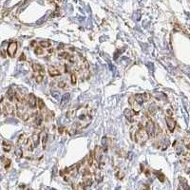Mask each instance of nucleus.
<instances>
[{
    "mask_svg": "<svg viewBox=\"0 0 190 190\" xmlns=\"http://www.w3.org/2000/svg\"><path fill=\"white\" fill-rule=\"evenodd\" d=\"M149 138L150 137L145 128L142 125H139V128H138L135 134V139H134L135 142H138L139 145H144V144H145V142H147Z\"/></svg>",
    "mask_w": 190,
    "mask_h": 190,
    "instance_id": "obj_1",
    "label": "nucleus"
},
{
    "mask_svg": "<svg viewBox=\"0 0 190 190\" xmlns=\"http://www.w3.org/2000/svg\"><path fill=\"white\" fill-rule=\"evenodd\" d=\"M157 125H155V123L152 120H147L146 124H145V130L147 131L148 135L150 138L156 137V133H157Z\"/></svg>",
    "mask_w": 190,
    "mask_h": 190,
    "instance_id": "obj_2",
    "label": "nucleus"
},
{
    "mask_svg": "<svg viewBox=\"0 0 190 190\" xmlns=\"http://www.w3.org/2000/svg\"><path fill=\"white\" fill-rule=\"evenodd\" d=\"M150 96L149 93H142V94H135L134 95V99L136 100V102L139 104V105H142L145 102H147L148 100H150Z\"/></svg>",
    "mask_w": 190,
    "mask_h": 190,
    "instance_id": "obj_3",
    "label": "nucleus"
},
{
    "mask_svg": "<svg viewBox=\"0 0 190 190\" xmlns=\"http://www.w3.org/2000/svg\"><path fill=\"white\" fill-rule=\"evenodd\" d=\"M16 50H17V43L16 42H10L8 46L7 49V53L9 54V56L12 58H13L15 56V53H16Z\"/></svg>",
    "mask_w": 190,
    "mask_h": 190,
    "instance_id": "obj_4",
    "label": "nucleus"
},
{
    "mask_svg": "<svg viewBox=\"0 0 190 190\" xmlns=\"http://www.w3.org/2000/svg\"><path fill=\"white\" fill-rule=\"evenodd\" d=\"M27 103L30 108H35L37 107V99H36V97H35V95L33 94V93L29 94Z\"/></svg>",
    "mask_w": 190,
    "mask_h": 190,
    "instance_id": "obj_5",
    "label": "nucleus"
},
{
    "mask_svg": "<svg viewBox=\"0 0 190 190\" xmlns=\"http://www.w3.org/2000/svg\"><path fill=\"white\" fill-rule=\"evenodd\" d=\"M138 113H139V111L131 109V108H125V109L124 110V115H125V117L126 118L128 121H132V118L135 115H138Z\"/></svg>",
    "mask_w": 190,
    "mask_h": 190,
    "instance_id": "obj_6",
    "label": "nucleus"
},
{
    "mask_svg": "<svg viewBox=\"0 0 190 190\" xmlns=\"http://www.w3.org/2000/svg\"><path fill=\"white\" fill-rule=\"evenodd\" d=\"M165 123H166L167 128L169 129L170 132H173L176 128V121L174 120L173 118L169 117V116H166V118H165Z\"/></svg>",
    "mask_w": 190,
    "mask_h": 190,
    "instance_id": "obj_7",
    "label": "nucleus"
},
{
    "mask_svg": "<svg viewBox=\"0 0 190 190\" xmlns=\"http://www.w3.org/2000/svg\"><path fill=\"white\" fill-rule=\"evenodd\" d=\"M48 72H49V74H50L51 77H57V76L61 75L60 70H58V68L53 65L49 66V68H48Z\"/></svg>",
    "mask_w": 190,
    "mask_h": 190,
    "instance_id": "obj_8",
    "label": "nucleus"
},
{
    "mask_svg": "<svg viewBox=\"0 0 190 190\" xmlns=\"http://www.w3.org/2000/svg\"><path fill=\"white\" fill-rule=\"evenodd\" d=\"M15 102L23 103V104H25L26 102L25 94H24V92H22L20 89L15 90Z\"/></svg>",
    "mask_w": 190,
    "mask_h": 190,
    "instance_id": "obj_9",
    "label": "nucleus"
},
{
    "mask_svg": "<svg viewBox=\"0 0 190 190\" xmlns=\"http://www.w3.org/2000/svg\"><path fill=\"white\" fill-rule=\"evenodd\" d=\"M1 103H4V97H2V99H1ZM4 105H5V108H6V110H7L8 114H10V115L14 114L16 109H15V107L12 104V103L9 102V103H7V104H4Z\"/></svg>",
    "mask_w": 190,
    "mask_h": 190,
    "instance_id": "obj_10",
    "label": "nucleus"
},
{
    "mask_svg": "<svg viewBox=\"0 0 190 190\" xmlns=\"http://www.w3.org/2000/svg\"><path fill=\"white\" fill-rule=\"evenodd\" d=\"M103 153H104V150H103V147L102 146H96L94 149V158L95 160L97 161L98 163L99 162H101V160H102V157H103Z\"/></svg>",
    "mask_w": 190,
    "mask_h": 190,
    "instance_id": "obj_11",
    "label": "nucleus"
},
{
    "mask_svg": "<svg viewBox=\"0 0 190 190\" xmlns=\"http://www.w3.org/2000/svg\"><path fill=\"white\" fill-rule=\"evenodd\" d=\"M70 93H65V94L62 96V98H61V103H60L61 108H65L66 105L70 103Z\"/></svg>",
    "mask_w": 190,
    "mask_h": 190,
    "instance_id": "obj_12",
    "label": "nucleus"
},
{
    "mask_svg": "<svg viewBox=\"0 0 190 190\" xmlns=\"http://www.w3.org/2000/svg\"><path fill=\"white\" fill-rule=\"evenodd\" d=\"M29 142H30V140H29V138L27 137V135H26L25 133H22V134L19 136V138H18L17 145H26Z\"/></svg>",
    "mask_w": 190,
    "mask_h": 190,
    "instance_id": "obj_13",
    "label": "nucleus"
},
{
    "mask_svg": "<svg viewBox=\"0 0 190 190\" xmlns=\"http://www.w3.org/2000/svg\"><path fill=\"white\" fill-rule=\"evenodd\" d=\"M128 103H129V105H131V108H132L133 109H134V110H137V111H139L141 105H139V104H138V103L136 102V100L134 99V96H132V97H130L129 99H128Z\"/></svg>",
    "mask_w": 190,
    "mask_h": 190,
    "instance_id": "obj_14",
    "label": "nucleus"
},
{
    "mask_svg": "<svg viewBox=\"0 0 190 190\" xmlns=\"http://www.w3.org/2000/svg\"><path fill=\"white\" fill-rule=\"evenodd\" d=\"M6 97L10 102H13L15 100V91L13 89V88H10L8 89L7 94H6Z\"/></svg>",
    "mask_w": 190,
    "mask_h": 190,
    "instance_id": "obj_15",
    "label": "nucleus"
},
{
    "mask_svg": "<svg viewBox=\"0 0 190 190\" xmlns=\"http://www.w3.org/2000/svg\"><path fill=\"white\" fill-rule=\"evenodd\" d=\"M39 141H40V134L37 132H34L31 135V142H33V145L34 146H38V144H39Z\"/></svg>",
    "mask_w": 190,
    "mask_h": 190,
    "instance_id": "obj_16",
    "label": "nucleus"
},
{
    "mask_svg": "<svg viewBox=\"0 0 190 190\" xmlns=\"http://www.w3.org/2000/svg\"><path fill=\"white\" fill-rule=\"evenodd\" d=\"M179 181H180L181 186L183 187V190H190V186L188 185V183H186V181H185L183 178L180 177L179 178Z\"/></svg>",
    "mask_w": 190,
    "mask_h": 190,
    "instance_id": "obj_17",
    "label": "nucleus"
},
{
    "mask_svg": "<svg viewBox=\"0 0 190 190\" xmlns=\"http://www.w3.org/2000/svg\"><path fill=\"white\" fill-rule=\"evenodd\" d=\"M92 179L89 177L88 178H85L84 179V182H83V187H89L92 185Z\"/></svg>",
    "mask_w": 190,
    "mask_h": 190,
    "instance_id": "obj_18",
    "label": "nucleus"
},
{
    "mask_svg": "<svg viewBox=\"0 0 190 190\" xmlns=\"http://www.w3.org/2000/svg\"><path fill=\"white\" fill-rule=\"evenodd\" d=\"M2 148L5 152H10V149H12V145L9 144L8 142H6V141H3L2 142Z\"/></svg>",
    "mask_w": 190,
    "mask_h": 190,
    "instance_id": "obj_19",
    "label": "nucleus"
},
{
    "mask_svg": "<svg viewBox=\"0 0 190 190\" xmlns=\"http://www.w3.org/2000/svg\"><path fill=\"white\" fill-rule=\"evenodd\" d=\"M14 154H15V156H16V157H18V158L23 157V149H22V147H21L19 145H17V146L15 147Z\"/></svg>",
    "mask_w": 190,
    "mask_h": 190,
    "instance_id": "obj_20",
    "label": "nucleus"
},
{
    "mask_svg": "<svg viewBox=\"0 0 190 190\" xmlns=\"http://www.w3.org/2000/svg\"><path fill=\"white\" fill-rule=\"evenodd\" d=\"M157 110H158V107L155 105V104H152V105L149 107V108H148V112H149L150 115L153 116V115H155L156 114Z\"/></svg>",
    "mask_w": 190,
    "mask_h": 190,
    "instance_id": "obj_21",
    "label": "nucleus"
},
{
    "mask_svg": "<svg viewBox=\"0 0 190 190\" xmlns=\"http://www.w3.org/2000/svg\"><path fill=\"white\" fill-rule=\"evenodd\" d=\"M31 67H33V70H34L35 72H40V71H43V70H44L42 66H41L40 64H37V63H33Z\"/></svg>",
    "mask_w": 190,
    "mask_h": 190,
    "instance_id": "obj_22",
    "label": "nucleus"
},
{
    "mask_svg": "<svg viewBox=\"0 0 190 190\" xmlns=\"http://www.w3.org/2000/svg\"><path fill=\"white\" fill-rule=\"evenodd\" d=\"M44 77H45V72H44V70H43V71H40V72H38V75L36 76V83H38V84L42 83V81L44 80Z\"/></svg>",
    "mask_w": 190,
    "mask_h": 190,
    "instance_id": "obj_23",
    "label": "nucleus"
},
{
    "mask_svg": "<svg viewBox=\"0 0 190 190\" xmlns=\"http://www.w3.org/2000/svg\"><path fill=\"white\" fill-rule=\"evenodd\" d=\"M42 122H43V117L41 115H38L35 117L34 119V125L35 126H40L42 125Z\"/></svg>",
    "mask_w": 190,
    "mask_h": 190,
    "instance_id": "obj_24",
    "label": "nucleus"
},
{
    "mask_svg": "<svg viewBox=\"0 0 190 190\" xmlns=\"http://www.w3.org/2000/svg\"><path fill=\"white\" fill-rule=\"evenodd\" d=\"M76 113H77L76 109H71L67 113V117H68L70 120H72V119L75 118V116H76Z\"/></svg>",
    "mask_w": 190,
    "mask_h": 190,
    "instance_id": "obj_25",
    "label": "nucleus"
},
{
    "mask_svg": "<svg viewBox=\"0 0 190 190\" xmlns=\"http://www.w3.org/2000/svg\"><path fill=\"white\" fill-rule=\"evenodd\" d=\"M94 152H89L88 156V163L89 166H92L93 165V160H94Z\"/></svg>",
    "mask_w": 190,
    "mask_h": 190,
    "instance_id": "obj_26",
    "label": "nucleus"
},
{
    "mask_svg": "<svg viewBox=\"0 0 190 190\" xmlns=\"http://www.w3.org/2000/svg\"><path fill=\"white\" fill-rule=\"evenodd\" d=\"M70 55L68 54V52L67 51H61V52L58 53V57L59 58H62V59H68Z\"/></svg>",
    "mask_w": 190,
    "mask_h": 190,
    "instance_id": "obj_27",
    "label": "nucleus"
},
{
    "mask_svg": "<svg viewBox=\"0 0 190 190\" xmlns=\"http://www.w3.org/2000/svg\"><path fill=\"white\" fill-rule=\"evenodd\" d=\"M39 44H40V47H42L43 49H49L51 46V44L49 41H41Z\"/></svg>",
    "mask_w": 190,
    "mask_h": 190,
    "instance_id": "obj_28",
    "label": "nucleus"
},
{
    "mask_svg": "<svg viewBox=\"0 0 190 190\" xmlns=\"http://www.w3.org/2000/svg\"><path fill=\"white\" fill-rule=\"evenodd\" d=\"M44 50H43V48L42 47H36L34 49V53L36 55H42V54H44Z\"/></svg>",
    "mask_w": 190,
    "mask_h": 190,
    "instance_id": "obj_29",
    "label": "nucleus"
},
{
    "mask_svg": "<svg viewBox=\"0 0 190 190\" xmlns=\"http://www.w3.org/2000/svg\"><path fill=\"white\" fill-rule=\"evenodd\" d=\"M47 142H48V134H47V133H44V135H43V138H42V146H43V149H45V148H46V145H47Z\"/></svg>",
    "mask_w": 190,
    "mask_h": 190,
    "instance_id": "obj_30",
    "label": "nucleus"
},
{
    "mask_svg": "<svg viewBox=\"0 0 190 190\" xmlns=\"http://www.w3.org/2000/svg\"><path fill=\"white\" fill-rule=\"evenodd\" d=\"M37 107H38V109L40 110H42L43 108H45V104H44L42 99H37Z\"/></svg>",
    "mask_w": 190,
    "mask_h": 190,
    "instance_id": "obj_31",
    "label": "nucleus"
},
{
    "mask_svg": "<svg viewBox=\"0 0 190 190\" xmlns=\"http://www.w3.org/2000/svg\"><path fill=\"white\" fill-rule=\"evenodd\" d=\"M156 173V176H157V178L159 179V181H161L162 183H163L165 182V175H163V173H161V172H155Z\"/></svg>",
    "mask_w": 190,
    "mask_h": 190,
    "instance_id": "obj_32",
    "label": "nucleus"
},
{
    "mask_svg": "<svg viewBox=\"0 0 190 190\" xmlns=\"http://www.w3.org/2000/svg\"><path fill=\"white\" fill-rule=\"evenodd\" d=\"M183 145L186 146V148L190 149V137L189 136H188V137H185L184 139H183Z\"/></svg>",
    "mask_w": 190,
    "mask_h": 190,
    "instance_id": "obj_33",
    "label": "nucleus"
},
{
    "mask_svg": "<svg viewBox=\"0 0 190 190\" xmlns=\"http://www.w3.org/2000/svg\"><path fill=\"white\" fill-rule=\"evenodd\" d=\"M10 163H12V161H10V159H5V160H4V166H5L6 170H8L10 168Z\"/></svg>",
    "mask_w": 190,
    "mask_h": 190,
    "instance_id": "obj_34",
    "label": "nucleus"
},
{
    "mask_svg": "<svg viewBox=\"0 0 190 190\" xmlns=\"http://www.w3.org/2000/svg\"><path fill=\"white\" fill-rule=\"evenodd\" d=\"M70 80H71V84H72V85L76 84L77 78H76V74H75V73H71V74H70Z\"/></svg>",
    "mask_w": 190,
    "mask_h": 190,
    "instance_id": "obj_35",
    "label": "nucleus"
},
{
    "mask_svg": "<svg viewBox=\"0 0 190 190\" xmlns=\"http://www.w3.org/2000/svg\"><path fill=\"white\" fill-rule=\"evenodd\" d=\"M66 86H67V83H66L65 81H59V83H58V88H65Z\"/></svg>",
    "mask_w": 190,
    "mask_h": 190,
    "instance_id": "obj_36",
    "label": "nucleus"
},
{
    "mask_svg": "<svg viewBox=\"0 0 190 190\" xmlns=\"http://www.w3.org/2000/svg\"><path fill=\"white\" fill-rule=\"evenodd\" d=\"M165 114H166V116H169V117H171V116L173 115L172 108H166V110H165Z\"/></svg>",
    "mask_w": 190,
    "mask_h": 190,
    "instance_id": "obj_37",
    "label": "nucleus"
},
{
    "mask_svg": "<svg viewBox=\"0 0 190 190\" xmlns=\"http://www.w3.org/2000/svg\"><path fill=\"white\" fill-rule=\"evenodd\" d=\"M30 114H29V113H26V112H25V113H24V115H23V117L21 118V119H22L23 121H25V122H26V121H28L29 119H30Z\"/></svg>",
    "mask_w": 190,
    "mask_h": 190,
    "instance_id": "obj_38",
    "label": "nucleus"
},
{
    "mask_svg": "<svg viewBox=\"0 0 190 190\" xmlns=\"http://www.w3.org/2000/svg\"><path fill=\"white\" fill-rule=\"evenodd\" d=\"M26 60V55L24 53H21L20 57H19V61H25Z\"/></svg>",
    "mask_w": 190,
    "mask_h": 190,
    "instance_id": "obj_39",
    "label": "nucleus"
},
{
    "mask_svg": "<svg viewBox=\"0 0 190 190\" xmlns=\"http://www.w3.org/2000/svg\"><path fill=\"white\" fill-rule=\"evenodd\" d=\"M52 95H54L55 98H58V95H59V94H58L57 92H53V91H52Z\"/></svg>",
    "mask_w": 190,
    "mask_h": 190,
    "instance_id": "obj_40",
    "label": "nucleus"
},
{
    "mask_svg": "<svg viewBox=\"0 0 190 190\" xmlns=\"http://www.w3.org/2000/svg\"><path fill=\"white\" fill-rule=\"evenodd\" d=\"M2 56H3V58L6 57V54H5V51H4V50H2Z\"/></svg>",
    "mask_w": 190,
    "mask_h": 190,
    "instance_id": "obj_41",
    "label": "nucleus"
},
{
    "mask_svg": "<svg viewBox=\"0 0 190 190\" xmlns=\"http://www.w3.org/2000/svg\"><path fill=\"white\" fill-rule=\"evenodd\" d=\"M49 52H50V53L54 52V50H52V49H50V50H49Z\"/></svg>",
    "mask_w": 190,
    "mask_h": 190,
    "instance_id": "obj_42",
    "label": "nucleus"
},
{
    "mask_svg": "<svg viewBox=\"0 0 190 190\" xmlns=\"http://www.w3.org/2000/svg\"><path fill=\"white\" fill-rule=\"evenodd\" d=\"M34 45H35V41H33V42H31V44H30V46H31V47H33Z\"/></svg>",
    "mask_w": 190,
    "mask_h": 190,
    "instance_id": "obj_43",
    "label": "nucleus"
},
{
    "mask_svg": "<svg viewBox=\"0 0 190 190\" xmlns=\"http://www.w3.org/2000/svg\"><path fill=\"white\" fill-rule=\"evenodd\" d=\"M178 190H182V189H181V188H180V187H179V188H178Z\"/></svg>",
    "mask_w": 190,
    "mask_h": 190,
    "instance_id": "obj_44",
    "label": "nucleus"
},
{
    "mask_svg": "<svg viewBox=\"0 0 190 190\" xmlns=\"http://www.w3.org/2000/svg\"><path fill=\"white\" fill-rule=\"evenodd\" d=\"M189 77H190V75H189Z\"/></svg>",
    "mask_w": 190,
    "mask_h": 190,
    "instance_id": "obj_45",
    "label": "nucleus"
}]
</instances>
